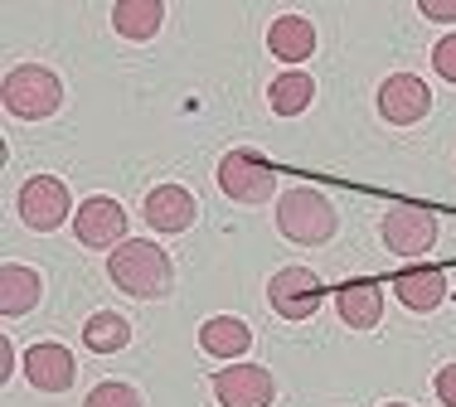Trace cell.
Instances as JSON below:
<instances>
[{
  "label": "cell",
  "instance_id": "9",
  "mask_svg": "<svg viewBox=\"0 0 456 407\" xmlns=\"http://www.w3.org/2000/svg\"><path fill=\"white\" fill-rule=\"evenodd\" d=\"M214 398H219V407H273L277 379L263 363H228L214 373Z\"/></svg>",
  "mask_w": 456,
  "mask_h": 407
},
{
  "label": "cell",
  "instance_id": "21",
  "mask_svg": "<svg viewBox=\"0 0 456 407\" xmlns=\"http://www.w3.org/2000/svg\"><path fill=\"white\" fill-rule=\"evenodd\" d=\"M83 407H146V398H141V388H132V383L107 379V383H97L88 398H83Z\"/></svg>",
  "mask_w": 456,
  "mask_h": 407
},
{
  "label": "cell",
  "instance_id": "2",
  "mask_svg": "<svg viewBox=\"0 0 456 407\" xmlns=\"http://www.w3.org/2000/svg\"><path fill=\"white\" fill-rule=\"evenodd\" d=\"M340 228V213L335 204L311 185H291L287 195L277 199V233L287 243H301V248H321V243L335 238Z\"/></svg>",
  "mask_w": 456,
  "mask_h": 407
},
{
  "label": "cell",
  "instance_id": "25",
  "mask_svg": "<svg viewBox=\"0 0 456 407\" xmlns=\"http://www.w3.org/2000/svg\"><path fill=\"white\" fill-rule=\"evenodd\" d=\"M10 369H15V349H10V339H0V379H10Z\"/></svg>",
  "mask_w": 456,
  "mask_h": 407
},
{
  "label": "cell",
  "instance_id": "16",
  "mask_svg": "<svg viewBox=\"0 0 456 407\" xmlns=\"http://www.w3.org/2000/svg\"><path fill=\"white\" fill-rule=\"evenodd\" d=\"M267 49L277 53L281 63H306L311 53H316V25H311L306 15H277L273 29H267Z\"/></svg>",
  "mask_w": 456,
  "mask_h": 407
},
{
  "label": "cell",
  "instance_id": "3",
  "mask_svg": "<svg viewBox=\"0 0 456 407\" xmlns=\"http://www.w3.org/2000/svg\"><path fill=\"white\" fill-rule=\"evenodd\" d=\"M0 102L20 122H45L63 107V78L45 63H15L0 83Z\"/></svg>",
  "mask_w": 456,
  "mask_h": 407
},
{
  "label": "cell",
  "instance_id": "10",
  "mask_svg": "<svg viewBox=\"0 0 456 407\" xmlns=\"http://www.w3.org/2000/svg\"><path fill=\"white\" fill-rule=\"evenodd\" d=\"M432 112V88L418 73H388L379 83V116L388 126H418Z\"/></svg>",
  "mask_w": 456,
  "mask_h": 407
},
{
  "label": "cell",
  "instance_id": "15",
  "mask_svg": "<svg viewBox=\"0 0 456 407\" xmlns=\"http://www.w3.org/2000/svg\"><path fill=\"white\" fill-rule=\"evenodd\" d=\"M39 296H45V282H39L35 267H25V262H5V267H0V315H5V320L29 315V310L39 306Z\"/></svg>",
  "mask_w": 456,
  "mask_h": 407
},
{
  "label": "cell",
  "instance_id": "22",
  "mask_svg": "<svg viewBox=\"0 0 456 407\" xmlns=\"http://www.w3.org/2000/svg\"><path fill=\"white\" fill-rule=\"evenodd\" d=\"M432 68H437V78L456 83V35H442L432 44Z\"/></svg>",
  "mask_w": 456,
  "mask_h": 407
},
{
  "label": "cell",
  "instance_id": "19",
  "mask_svg": "<svg viewBox=\"0 0 456 407\" xmlns=\"http://www.w3.org/2000/svg\"><path fill=\"white\" fill-rule=\"evenodd\" d=\"M316 102V78L301 68H287L273 78V88H267V107H273L277 116H301L306 107Z\"/></svg>",
  "mask_w": 456,
  "mask_h": 407
},
{
  "label": "cell",
  "instance_id": "11",
  "mask_svg": "<svg viewBox=\"0 0 456 407\" xmlns=\"http://www.w3.org/2000/svg\"><path fill=\"white\" fill-rule=\"evenodd\" d=\"M25 379H29V388H39V393H63L78 379V363H73V355L59 339H39V345L25 349Z\"/></svg>",
  "mask_w": 456,
  "mask_h": 407
},
{
  "label": "cell",
  "instance_id": "23",
  "mask_svg": "<svg viewBox=\"0 0 456 407\" xmlns=\"http://www.w3.org/2000/svg\"><path fill=\"white\" fill-rule=\"evenodd\" d=\"M432 393H437L442 407H456V363H442L437 379H432Z\"/></svg>",
  "mask_w": 456,
  "mask_h": 407
},
{
  "label": "cell",
  "instance_id": "24",
  "mask_svg": "<svg viewBox=\"0 0 456 407\" xmlns=\"http://www.w3.org/2000/svg\"><path fill=\"white\" fill-rule=\"evenodd\" d=\"M422 20H456V0H418Z\"/></svg>",
  "mask_w": 456,
  "mask_h": 407
},
{
  "label": "cell",
  "instance_id": "4",
  "mask_svg": "<svg viewBox=\"0 0 456 407\" xmlns=\"http://www.w3.org/2000/svg\"><path fill=\"white\" fill-rule=\"evenodd\" d=\"M15 213H20L25 228L53 233L59 223H69L78 209H73V195H69V185H63L59 175H29L25 185H20V195H15Z\"/></svg>",
  "mask_w": 456,
  "mask_h": 407
},
{
  "label": "cell",
  "instance_id": "8",
  "mask_svg": "<svg viewBox=\"0 0 456 407\" xmlns=\"http://www.w3.org/2000/svg\"><path fill=\"white\" fill-rule=\"evenodd\" d=\"M325 301V286L321 276L311 272V267H281V272H273V282H267V306L277 310L281 320H311Z\"/></svg>",
  "mask_w": 456,
  "mask_h": 407
},
{
  "label": "cell",
  "instance_id": "13",
  "mask_svg": "<svg viewBox=\"0 0 456 407\" xmlns=\"http://www.w3.org/2000/svg\"><path fill=\"white\" fill-rule=\"evenodd\" d=\"M335 310L350 330H374L384 320V286L374 276H354V282L335 286Z\"/></svg>",
  "mask_w": 456,
  "mask_h": 407
},
{
  "label": "cell",
  "instance_id": "12",
  "mask_svg": "<svg viewBox=\"0 0 456 407\" xmlns=\"http://www.w3.org/2000/svg\"><path fill=\"white\" fill-rule=\"evenodd\" d=\"M141 219L151 223L156 233H184L194 219H200V204L184 185H156L141 204Z\"/></svg>",
  "mask_w": 456,
  "mask_h": 407
},
{
  "label": "cell",
  "instance_id": "17",
  "mask_svg": "<svg viewBox=\"0 0 456 407\" xmlns=\"http://www.w3.org/2000/svg\"><path fill=\"white\" fill-rule=\"evenodd\" d=\"M200 349L214 359H243L248 349H253V330L238 315H214L200 325Z\"/></svg>",
  "mask_w": 456,
  "mask_h": 407
},
{
  "label": "cell",
  "instance_id": "18",
  "mask_svg": "<svg viewBox=\"0 0 456 407\" xmlns=\"http://www.w3.org/2000/svg\"><path fill=\"white\" fill-rule=\"evenodd\" d=\"M166 25V5L160 0H117L112 5V29L132 44H146L156 39V29Z\"/></svg>",
  "mask_w": 456,
  "mask_h": 407
},
{
  "label": "cell",
  "instance_id": "14",
  "mask_svg": "<svg viewBox=\"0 0 456 407\" xmlns=\"http://www.w3.org/2000/svg\"><path fill=\"white\" fill-rule=\"evenodd\" d=\"M394 296L418 315H432L442 301H447V272L442 267H403L394 276Z\"/></svg>",
  "mask_w": 456,
  "mask_h": 407
},
{
  "label": "cell",
  "instance_id": "20",
  "mask_svg": "<svg viewBox=\"0 0 456 407\" xmlns=\"http://www.w3.org/2000/svg\"><path fill=\"white\" fill-rule=\"evenodd\" d=\"M83 345H88L93 355H117V349L132 345V325H126V315H117V310H97V315L83 320Z\"/></svg>",
  "mask_w": 456,
  "mask_h": 407
},
{
  "label": "cell",
  "instance_id": "26",
  "mask_svg": "<svg viewBox=\"0 0 456 407\" xmlns=\"http://www.w3.org/2000/svg\"><path fill=\"white\" fill-rule=\"evenodd\" d=\"M384 407H412V403H384Z\"/></svg>",
  "mask_w": 456,
  "mask_h": 407
},
{
  "label": "cell",
  "instance_id": "1",
  "mask_svg": "<svg viewBox=\"0 0 456 407\" xmlns=\"http://www.w3.org/2000/svg\"><path fill=\"white\" fill-rule=\"evenodd\" d=\"M107 276L117 291L136 296V301H160L175 286V262L166 257V248L151 238H126L122 248L107 257Z\"/></svg>",
  "mask_w": 456,
  "mask_h": 407
},
{
  "label": "cell",
  "instance_id": "6",
  "mask_svg": "<svg viewBox=\"0 0 456 407\" xmlns=\"http://www.w3.org/2000/svg\"><path fill=\"white\" fill-rule=\"evenodd\" d=\"M384 233V248L394 257H422L437 248V213L428 204H394L379 223Z\"/></svg>",
  "mask_w": 456,
  "mask_h": 407
},
{
  "label": "cell",
  "instance_id": "5",
  "mask_svg": "<svg viewBox=\"0 0 456 407\" xmlns=\"http://www.w3.org/2000/svg\"><path fill=\"white\" fill-rule=\"evenodd\" d=\"M219 189L233 204H263V199L277 195V170L263 151L238 146V151H228L219 160Z\"/></svg>",
  "mask_w": 456,
  "mask_h": 407
},
{
  "label": "cell",
  "instance_id": "7",
  "mask_svg": "<svg viewBox=\"0 0 456 407\" xmlns=\"http://www.w3.org/2000/svg\"><path fill=\"white\" fill-rule=\"evenodd\" d=\"M73 238L93 252H117L126 243V209L112 195H93L73 213Z\"/></svg>",
  "mask_w": 456,
  "mask_h": 407
}]
</instances>
